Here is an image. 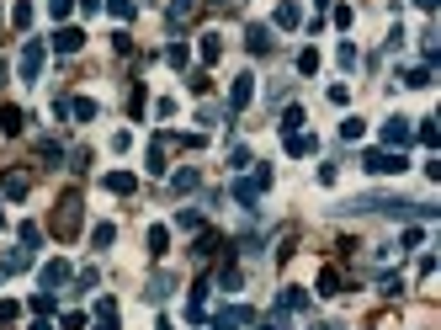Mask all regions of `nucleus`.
<instances>
[{
    "mask_svg": "<svg viewBox=\"0 0 441 330\" xmlns=\"http://www.w3.org/2000/svg\"><path fill=\"white\" fill-rule=\"evenodd\" d=\"M361 133H367V123H361V118H346V123H341V139H351V144H357Z\"/></svg>",
    "mask_w": 441,
    "mask_h": 330,
    "instance_id": "c9c22d12",
    "label": "nucleus"
},
{
    "mask_svg": "<svg viewBox=\"0 0 441 330\" xmlns=\"http://www.w3.org/2000/svg\"><path fill=\"white\" fill-rule=\"evenodd\" d=\"M192 11H197V0H170V11H165V27H170V32H181V27L192 21Z\"/></svg>",
    "mask_w": 441,
    "mask_h": 330,
    "instance_id": "9d476101",
    "label": "nucleus"
},
{
    "mask_svg": "<svg viewBox=\"0 0 441 330\" xmlns=\"http://www.w3.org/2000/svg\"><path fill=\"white\" fill-rule=\"evenodd\" d=\"M261 330H287V325H282V314H271V320H266Z\"/></svg>",
    "mask_w": 441,
    "mask_h": 330,
    "instance_id": "a18cd8bd",
    "label": "nucleus"
},
{
    "mask_svg": "<svg viewBox=\"0 0 441 330\" xmlns=\"http://www.w3.org/2000/svg\"><path fill=\"white\" fill-rule=\"evenodd\" d=\"M21 245L38 250V245H43V229H38V224H21Z\"/></svg>",
    "mask_w": 441,
    "mask_h": 330,
    "instance_id": "4c0bfd02",
    "label": "nucleus"
},
{
    "mask_svg": "<svg viewBox=\"0 0 441 330\" xmlns=\"http://www.w3.org/2000/svg\"><path fill=\"white\" fill-rule=\"evenodd\" d=\"M176 229H202V213H197V208H181V213H176Z\"/></svg>",
    "mask_w": 441,
    "mask_h": 330,
    "instance_id": "f704fd0d",
    "label": "nucleus"
},
{
    "mask_svg": "<svg viewBox=\"0 0 441 330\" xmlns=\"http://www.w3.org/2000/svg\"><path fill=\"white\" fill-rule=\"evenodd\" d=\"M170 186H176V192H192V186H197V170H176V176H170Z\"/></svg>",
    "mask_w": 441,
    "mask_h": 330,
    "instance_id": "58836bf2",
    "label": "nucleus"
},
{
    "mask_svg": "<svg viewBox=\"0 0 441 330\" xmlns=\"http://www.w3.org/2000/svg\"><path fill=\"white\" fill-rule=\"evenodd\" d=\"M245 325H256V309H245V304H234V309H223V314H213V330H245Z\"/></svg>",
    "mask_w": 441,
    "mask_h": 330,
    "instance_id": "0eeeda50",
    "label": "nucleus"
},
{
    "mask_svg": "<svg viewBox=\"0 0 441 330\" xmlns=\"http://www.w3.org/2000/svg\"><path fill=\"white\" fill-rule=\"evenodd\" d=\"M266 186H271V165H261L256 176H240V182L229 186V192H234V203L256 208V203H261V192H266Z\"/></svg>",
    "mask_w": 441,
    "mask_h": 330,
    "instance_id": "f03ea898",
    "label": "nucleus"
},
{
    "mask_svg": "<svg viewBox=\"0 0 441 330\" xmlns=\"http://www.w3.org/2000/svg\"><path fill=\"white\" fill-rule=\"evenodd\" d=\"M197 118H202V123H207V128H218V123H223V118H229V112H223V107H202Z\"/></svg>",
    "mask_w": 441,
    "mask_h": 330,
    "instance_id": "79ce46f5",
    "label": "nucleus"
},
{
    "mask_svg": "<svg viewBox=\"0 0 441 330\" xmlns=\"http://www.w3.org/2000/svg\"><path fill=\"white\" fill-rule=\"evenodd\" d=\"M165 250H170V229H165V224H155V229H149V256L160 261Z\"/></svg>",
    "mask_w": 441,
    "mask_h": 330,
    "instance_id": "4be33fe9",
    "label": "nucleus"
},
{
    "mask_svg": "<svg viewBox=\"0 0 441 330\" xmlns=\"http://www.w3.org/2000/svg\"><path fill=\"white\" fill-rule=\"evenodd\" d=\"M404 85H409V91H425V85H431V64H420V69H404Z\"/></svg>",
    "mask_w": 441,
    "mask_h": 330,
    "instance_id": "393cba45",
    "label": "nucleus"
},
{
    "mask_svg": "<svg viewBox=\"0 0 441 330\" xmlns=\"http://www.w3.org/2000/svg\"><path fill=\"white\" fill-rule=\"evenodd\" d=\"M75 229H80V197L69 192V197H59V208H54V234H59V240H69Z\"/></svg>",
    "mask_w": 441,
    "mask_h": 330,
    "instance_id": "20e7f679",
    "label": "nucleus"
},
{
    "mask_svg": "<svg viewBox=\"0 0 441 330\" xmlns=\"http://www.w3.org/2000/svg\"><path fill=\"white\" fill-rule=\"evenodd\" d=\"M0 229H5V213H0Z\"/></svg>",
    "mask_w": 441,
    "mask_h": 330,
    "instance_id": "3c124183",
    "label": "nucleus"
},
{
    "mask_svg": "<svg viewBox=\"0 0 441 330\" xmlns=\"http://www.w3.org/2000/svg\"><path fill=\"white\" fill-rule=\"evenodd\" d=\"M335 59H341V69H357V64H361L357 43H341V54H335Z\"/></svg>",
    "mask_w": 441,
    "mask_h": 330,
    "instance_id": "72a5a7b5",
    "label": "nucleus"
},
{
    "mask_svg": "<svg viewBox=\"0 0 441 330\" xmlns=\"http://www.w3.org/2000/svg\"><path fill=\"white\" fill-rule=\"evenodd\" d=\"M38 283H43V293H59L64 283H69V267H64V261H48V267L38 272Z\"/></svg>",
    "mask_w": 441,
    "mask_h": 330,
    "instance_id": "1a4fd4ad",
    "label": "nucleus"
},
{
    "mask_svg": "<svg viewBox=\"0 0 441 330\" xmlns=\"http://www.w3.org/2000/svg\"><path fill=\"white\" fill-rule=\"evenodd\" d=\"M32 330H54V325H48V320H38V325H32Z\"/></svg>",
    "mask_w": 441,
    "mask_h": 330,
    "instance_id": "09e8293b",
    "label": "nucleus"
},
{
    "mask_svg": "<svg viewBox=\"0 0 441 330\" xmlns=\"http://www.w3.org/2000/svg\"><path fill=\"white\" fill-rule=\"evenodd\" d=\"M223 245H229V240H223L218 229H202L197 245H192V256H197V261H213V256H223Z\"/></svg>",
    "mask_w": 441,
    "mask_h": 330,
    "instance_id": "6e6552de",
    "label": "nucleus"
},
{
    "mask_svg": "<svg viewBox=\"0 0 441 330\" xmlns=\"http://www.w3.org/2000/svg\"><path fill=\"white\" fill-rule=\"evenodd\" d=\"M80 11H101V0H80Z\"/></svg>",
    "mask_w": 441,
    "mask_h": 330,
    "instance_id": "49530a36",
    "label": "nucleus"
},
{
    "mask_svg": "<svg viewBox=\"0 0 441 330\" xmlns=\"http://www.w3.org/2000/svg\"><path fill=\"white\" fill-rule=\"evenodd\" d=\"M27 176H21V170H11V176H0V192H5V197H27Z\"/></svg>",
    "mask_w": 441,
    "mask_h": 330,
    "instance_id": "412c9836",
    "label": "nucleus"
},
{
    "mask_svg": "<svg viewBox=\"0 0 441 330\" xmlns=\"http://www.w3.org/2000/svg\"><path fill=\"white\" fill-rule=\"evenodd\" d=\"M218 54H223V38H218V32H202V59L218 64Z\"/></svg>",
    "mask_w": 441,
    "mask_h": 330,
    "instance_id": "5701e85b",
    "label": "nucleus"
},
{
    "mask_svg": "<svg viewBox=\"0 0 441 330\" xmlns=\"http://www.w3.org/2000/svg\"><path fill=\"white\" fill-rule=\"evenodd\" d=\"M271 21H277L282 32H293V27H303V6H298V0H282V6H277V16H271Z\"/></svg>",
    "mask_w": 441,
    "mask_h": 330,
    "instance_id": "9b49d317",
    "label": "nucleus"
},
{
    "mask_svg": "<svg viewBox=\"0 0 441 330\" xmlns=\"http://www.w3.org/2000/svg\"><path fill=\"white\" fill-rule=\"evenodd\" d=\"M378 288L388 293V298H394V293H404V283H399V277H394V272H383V277H378Z\"/></svg>",
    "mask_w": 441,
    "mask_h": 330,
    "instance_id": "37998d69",
    "label": "nucleus"
},
{
    "mask_svg": "<svg viewBox=\"0 0 441 330\" xmlns=\"http://www.w3.org/2000/svg\"><path fill=\"white\" fill-rule=\"evenodd\" d=\"M250 102H256V75H234V85H229V112H245Z\"/></svg>",
    "mask_w": 441,
    "mask_h": 330,
    "instance_id": "39448f33",
    "label": "nucleus"
},
{
    "mask_svg": "<svg viewBox=\"0 0 441 330\" xmlns=\"http://www.w3.org/2000/svg\"><path fill=\"white\" fill-rule=\"evenodd\" d=\"M415 139H420L425 149H436V144H441V133H436V118H425V123L415 128Z\"/></svg>",
    "mask_w": 441,
    "mask_h": 330,
    "instance_id": "cd10ccee",
    "label": "nucleus"
},
{
    "mask_svg": "<svg viewBox=\"0 0 441 330\" xmlns=\"http://www.w3.org/2000/svg\"><path fill=\"white\" fill-rule=\"evenodd\" d=\"M319 330H335V325H319Z\"/></svg>",
    "mask_w": 441,
    "mask_h": 330,
    "instance_id": "603ef678",
    "label": "nucleus"
},
{
    "mask_svg": "<svg viewBox=\"0 0 441 330\" xmlns=\"http://www.w3.org/2000/svg\"><path fill=\"white\" fill-rule=\"evenodd\" d=\"M106 192H117V197H128V192H133V186H139V176H133V170H106Z\"/></svg>",
    "mask_w": 441,
    "mask_h": 330,
    "instance_id": "ddd939ff",
    "label": "nucleus"
},
{
    "mask_svg": "<svg viewBox=\"0 0 441 330\" xmlns=\"http://www.w3.org/2000/svg\"><path fill=\"white\" fill-rule=\"evenodd\" d=\"M21 123H27L21 107H0V133H21Z\"/></svg>",
    "mask_w": 441,
    "mask_h": 330,
    "instance_id": "6ab92c4d",
    "label": "nucleus"
},
{
    "mask_svg": "<svg viewBox=\"0 0 441 330\" xmlns=\"http://www.w3.org/2000/svg\"><path fill=\"white\" fill-rule=\"evenodd\" d=\"M112 240H117V229H112V224H96V229H91V245H96V250H106Z\"/></svg>",
    "mask_w": 441,
    "mask_h": 330,
    "instance_id": "7c9ffc66",
    "label": "nucleus"
},
{
    "mask_svg": "<svg viewBox=\"0 0 441 330\" xmlns=\"http://www.w3.org/2000/svg\"><path fill=\"white\" fill-rule=\"evenodd\" d=\"M54 48H59V54H80L85 32H80V27H59V32H54Z\"/></svg>",
    "mask_w": 441,
    "mask_h": 330,
    "instance_id": "f8f14e48",
    "label": "nucleus"
},
{
    "mask_svg": "<svg viewBox=\"0 0 441 330\" xmlns=\"http://www.w3.org/2000/svg\"><path fill=\"white\" fill-rule=\"evenodd\" d=\"M361 165H367L372 176H404V170H409L404 149H367V155H361Z\"/></svg>",
    "mask_w": 441,
    "mask_h": 330,
    "instance_id": "f257e3e1",
    "label": "nucleus"
},
{
    "mask_svg": "<svg viewBox=\"0 0 441 330\" xmlns=\"http://www.w3.org/2000/svg\"><path fill=\"white\" fill-rule=\"evenodd\" d=\"M54 309H59V298H54V293H32V314H38V320H48Z\"/></svg>",
    "mask_w": 441,
    "mask_h": 330,
    "instance_id": "b1692460",
    "label": "nucleus"
},
{
    "mask_svg": "<svg viewBox=\"0 0 441 330\" xmlns=\"http://www.w3.org/2000/svg\"><path fill=\"white\" fill-rule=\"evenodd\" d=\"M106 11H112L117 21H128V16H133V0H106Z\"/></svg>",
    "mask_w": 441,
    "mask_h": 330,
    "instance_id": "a19ab883",
    "label": "nucleus"
},
{
    "mask_svg": "<svg viewBox=\"0 0 441 330\" xmlns=\"http://www.w3.org/2000/svg\"><path fill=\"white\" fill-rule=\"evenodd\" d=\"M69 11H75V0H48V16H54V21H64Z\"/></svg>",
    "mask_w": 441,
    "mask_h": 330,
    "instance_id": "ea45409f",
    "label": "nucleus"
},
{
    "mask_svg": "<svg viewBox=\"0 0 441 330\" xmlns=\"http://www.w3.org/2000/svg\"><path fill=\"white\" fill-rule=\"evenodd\" d=\"M319 293H324V298H335V293H341V272H335V267L319 272Z\"/></svg>",
    "mask_w": 441,
    "mask_h": 330,
    "instance_id": "bb28decb",
    "label": "nucleus"
},
{
    "mask_svg": "<svg viewBox=\"0 0 441 330\" xmlns=\"http://www.w3.org/2000/svg\"><path fill=\"white\" fill-rule=\"evenodd\" d=\"M314 69H319V54H314V48H303V54H298V75H314Z\"/></svg>",
    "mask_w": 441,
    "mask_h": 330,
    "instance_id": "e433bc0d",
    "label": "nucleus"
},
{
    "mask_svg": "<svg viewBox=\"0 0 441 330\" xmlns=\"http://www.w3.org/2000/svg\"><path fill=\"white\" fill-rule=\"evenodd\" d=\"M314 149H319L314 133H303V128H298V133H287V155H298V160H303V155H314Z\"/></svg>",
    "mask_w": 441,
    "mask_h": 330,
    "instance_id": "f3484780",
    "label": "nucleus"
},
{
    "mask_svg": "<svg viewBox=\"0 0 441 330\" xmlns=\"http://www.w3.org/2000/svg\"><path fill=\"white\" fill-rule=\"evenodd\" d=\"M32 267V250H5V256H0V272H5V277H16V272H27Z\"/></svg>",
    "mask_w": 441,
    "mask_h": 330,
    "instance_id": "2eb2a0df",
    "label": "nucleus"
},
{
    "mask_svg": "<svg viewBox=\"0 0 441 330\" xmlns=\"http://www.w3.org/2000/svg\"><path fill=\"white\" fill-rule=\"evenodd\" d=\"M16 314H21V309H16V298H5V304H0V325H11Z\"/></svg>",
    "mask_w": 441,
    "mask_h": 330,
    "instance_id": "c03bdc74",
    "label": "nucleus"
},
{
    "mask_svg": "<svg viewBox=\"0 0 441 330\" xmlns=\"http://www.w3.org/2000/svg\"><path fill=\"white\" fill-rule=\"evenodd\" d=\"M409 139H415L409 118H388V123H383V149H404Z\"/></svg>",
    "mask_w": 441,
    "mask_h": 330,
    "instance_id": "423d86ee",
    "label": "nucleus"
},
{
    "mask_svg": "<svg viewBox=\"0 0 441 330\" xmlns=\"http://www.w3.org/2000/svg\"><path fill=\"white\" fill-rule=\"evenodd\" d=\"M43 59H48V43H43V38H27V43H21V59H16L21 80H38V75H43Z\"/></svg>",
    "mask_w": 441,
    "mask_h": 330,
    "instance_id": "7ed1b4c3",
    "label": "nucleus"
},
{
    "mask_svg": "<svg viewBox=\"0 0 441 330\" xmlns=\"http://www.w3.org/2000/svg\"><path fill=\"white\" fill-rule=\"evenodd\" d=\"M240 283H245V277H240V267H234V261H223V267H218V288H229V293H234Z\"/></svg>",
    "mask_w": 441,
    "mask_h": 330,
    "instance_id": "a878e982",
    "label": "nucleus"
},
{
    "mask_svg": "<svg viewBox=\"0 0 441 330\" xmlns=\"http://www.w3.org/2000/svg\"><path fill=\"white\" fill-rule=\"evenodd\" d=\"M96 112L101 107L91 102V96H75V102H69V118H80V123H96Z\"/></svg>",
    "mask_w": 441,
    "mask_h": 330,
    "instance_id": "aec40b11",
    "label": "nucleus"
},
{
    "mask_svg": "<svg viewBox=\"0 0 441 330\" xmlns=\"http://www.w3.org/2000/svg\"><path fill=\"white\" fill-rule=\"evenodd\" d=\"M165 149H170V133H155V144H149V170L165 176Z\"/></svg>",
    "mask_w": 441,
    "mask_h": 330,
    "instance_id": "a211bd4d",
    "label": "nucleus"
},
{
    "mask_svg": "<svg viewBox=\"0 0 441 330\" xmlns=\"http://www.w3.org/2000/svg\"><path fill=\"white\" fill-rule=\"evenodd\" d=\"M155 330H170V320H160V325H155Z\"/></svg>",
    "mask_w": 441,
    "mask_h": 330,
    "instance_id": "8fccbe9b",
    "label": "nucleus"
},
{
    "mask_svg": "<svg viewBox=\"0 0 441 330\" xmlns=\"http://www.w3.org/2000/svg\"><path fill=\"white\" fill-rule=\"evenodd\" d=\"M298 309H308V293H303V288H282L277 314H298Z\"/></svg>",
    "mask_w": 441,
    "mask_h": 330,
    "instance_id": "4468645a",
    "label": "nucleus"
},
{
    "mask_svg": "<svg viewBox=\"0 0 441 330\" xmlns=\"http://www.w3.org/2000/svg\"><path fill=\"white\" fill-rule=\"evenodd\" d=\"M165 59H170V69H186L192 54H186V43H170V48H165Z\"/></svg>",
    "mask_w": 441,
    "mask_h": 330,
    "instance_id": "2f4dec72",
    "label": "nucleus"
},
{
    "mask_svg": "<svg viewBox=\"0 0 441 330\" xmlns=\"http://www.w3.org/2000/svg\"><path fill=\"white\" fill-rule=\"evenodd\" d=\"M11 27H21V32L32 27V6H27V0H16V6H11Z\"/></svg>",
    "mask_w": 441,
    "mask_h": 330,
    "instance_id": "c756f323",
    "label": "nucleus"
},
{
    "mask_svg": "<svg viewBox=\"0 0 441 330\" xmlns=\"http://www.w3.org/2000/svg\"><path fill=\"white\" fill-rule=\"evenodd\" d=\"M245 48H250V54H271V27H261V21H256V27L245 32Z\"/></svg>",
    "mask_w": 441,
    "mask_h": 330,
    "instance_id": "dca6fc26",
    "label": "nucleus"
},
{
    "mask_svg": "<svg viewBox=\"0 0 441 330\" xmlns=\"http://www.w3.org/2000/svg\"><path fill=\"white\" fill-rule=\"evenodd\" d=\"M415 6H420V11H436V0H415Z\"/></svg>",
    "mask_w": 441,
    "mask_h": 330,
    "instance_id": "de8ad7c7",
    "label": "nucleus"
},
{
    "mask_svg": "<svg viewBox=\"0 0 441 330\" xmlns=\"http://www.w3.org/2000/svg\"><path fill=\"white\" fill-rule=\"evenodd\" d=\"M170 288H176V283H170V277H165V272H160V277H155V283H149V298H155V304H160V298H170Z\"/></svg>",
    "mask_w": 441,
    "mask_h": 330,
    "instance_id": "473e14b6",
    "label": "nucleus"
},
{
    "mask_svg": "<svg viewBox=\"0 0 441 330\" xmlns=\"http://www.w3.org/2000/svg\"><path fill=\"white\" fill-rule=\"evenodd\" d=\"M303 123H308V118H303V107H287V112H282V133H298Z\"/></svg>",
    "mask_w": 441,
    "mask_h": 330,
    "instance_id": "c85d7f7f",
    "label": "nucleus"
}]
</instances>
